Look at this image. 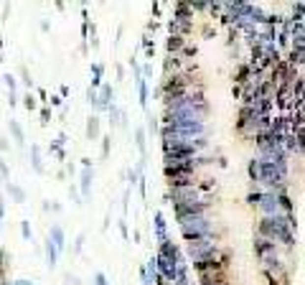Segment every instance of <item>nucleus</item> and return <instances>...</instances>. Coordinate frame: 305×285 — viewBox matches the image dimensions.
<instances>
[{
  "label": "nucleus",
  "instance_id": "6",
  "mask_svg": "<svg viewBox=\"0 0 305 285\" xmlns=\"http://www.w3.org/2000/svg\"><path fill=\"white\" fill-rule=\"evenodd\" d=\"M209 163H214V160H211V158H206V156L176 158V160H165V158H163V173H165V178H168V176H176V173H188V176H196V173L201 171L204 166H209Z\"/></svg>",
  "mask_w": 305,
  "mask_h": 285
},
{
  "label": "nucleus",
  "instance_id": "30",
  "mask_svg": "<svg viewBox=\"0 0 305 285\" xmlns=\"http://www.w3.org/2000/svg\"><path fill=\"white\" fill-rule=\"evenodd\" d=\"M30 163H33V171L43 173V163H41V148L38 145H30Z\"/></svg>",
  "mask_w": 305,
  "mask_h": 285
},
{
  "label": "nucleus",
  "instance_id": "20",
  "mask_svg": "<svg viewBox=\"0 0 305 285\" xmlns=\"http://www.w3.org/2000/svg\"><path fill=\"white\" fill-rule=\"evenodd\" d=\"M188 43V38H181V36H168L165 38V51H168V56H176V54H181V49Z\"/></svg>",
  "mask_w": 305,
  "mask_h": 285
},
{
  "label": "nucleus",
  "instance_id": "37",
  "mask_svg": "<svg viewBox=\"0 0 305 285\" xmlns=\"http://www.w3.org/2000/svg\"><path fill=\"white\" fill-rule=\"evenodd\" d=\"M21 82H23L28 89H33V79H30V74H28V69H26V66H21Z\"/></svg>",
  "mask_w": 305,
  "mask_h": 285
},
{
  "label": "nucleus",
  "instance_id": "23",
  "mask_svg": "<svg viewBox=\"0 0 305 285\" xmlns=\"http://www.w3.org/2000/svg\"><path fill=\"white\" fill-rule=\"evenodd\" d=\"M43 252H46V265H49L51 270L59 265V250H56V245L51 242V239H46V247H43Z\"/></svg>",
  "mask_w": 305,
  "mask_h": 285
},
{
  "label": "nucleus",
  "instance_id": "19",
  "mask_svg": "<svg viewBox=\"0 0 305 285\" xmlns=\"http://www.w3.org/2000/svg\"><path fill=\"white\" fill-rule=\"evenodd\" d=\"M92 178H94V168L84 166V168H82V176H79V181H82V193H79V196H82V199L89 196V191H92Z\"/></svg>",
  "mask_w": 305,
  "mask_h": 285
},
{
  "label": "nucleus",
  "instance_id": "42",
  "mask_svg": "<svg viewBox=\"0 0 305 285\" xmlns=\"http://www.w3.org/2000/svg\"><path fill=\"white\" fill-rule=\"evenodd\" d=\"M262 278L267 280V285H290V280H274V278H270L267 273H262Z\"/></svg>",
  "mask_w": 305,
  "mask_h": 285
},
{
  "label": "nucleus",
  "instance_id": "32",
  "mask_svg": "<svg viewBox=\"0 0 305 285\" xmlns=\"http://www.w3.org/2000/svg\"><path fill=\"white\" fill-rule=\"evenodd\" d=\"M135 145H137V151H140V156H145V130L143 127L135 130Z\"/></svg>",
  "mask_w": 305,
  "mask_h": 285
},
{
  "label": "nucleus",
  "instance_id": "35",
  "mask_svg": "<svg viewBox=\"0 0 305 285\" xmlns=\"http://www.w3.org/2000/svg\"><path fill=\"white\" fill-rule=\"evenodd\" d=\"M143 46H145V56H148V59L155 56V43H150V36L143 38Z\"/></svg>",
  "mask_w": 305,
  "mask_h": 285
},
{
  "label": "nucleus",
  "instance_id": "45",
  "mask_svg": "<svg viewBox=\"0 0 305 285\" xmlns=\"http://www.w3.org/2000/svg\"><path fill=\"white\" fill-rule=\"evenodd\" d=\"M82 247H84V234L76 237V242H74V254H79V252H82Z\"/></svg>",
  "mask_w": 305,
  "mask_h": 285
},
{
  "label": "nucleus",
  "instance_id": "1",
  "mask_svg": "<svg viewBox=\"0 0 305 285\" xmlns=\"http://www.w3.org/2000/svg\"><path fill=\"white\" fill-rule=\"evenodd\" d=\"M163 107L168 117H176V115H186V117H198V120H206L211 107L206 102V89H204V82H198L193 87H188L183 95L178 97H171V99H163Z\"/></svg>",
  "mask_w": 305,
  "mask_h": 285
},
{
  "label": "nucleus",
  "instance_id": "14",
  "mask_svg": "<svg viewBox=\"0 0 305 285\" xmlns=\"http://www.w3.org/2000/svg\"><path fill=\"white\" fill-rule=\"evenodd\" d=\"M198 285H226L229 283V270H209V273H196Z\"/></svg>",
  "mask_w": 305,
  "mask_h": 285
},
{
  "label": "nucleus",
  "instance_id": "4",
  "mask_svg": "<svg viewBox=\"0 0 305 285\" xmlns=\"http://www.w3.org/2000/svg\"><path fill=\"white\" fill-rule=\"evenodd\" d=\"M201 79H198V71L196 69H188V71H181V74H173V77H163L160 87L155 89V95L160 99H171V97H178L183 95L188 87L198 84Z\"/></svg>",
  "mask_w": 305,
  "mask_h": 285
},
{
  "label": "nucleus",
  "instance_id": "28",
  "mask_svg": "<svg viewBox=\"0 0 305 285\" xmlns=\"http://www.w3.org/2000/svg\"><path fill=\"white\" fill-rule=\"evenodd\" d=\"M181 59H183V62H188V64H193V59L198 56V46H196V43H186V46H183L181 49V54H178Z\"/></svg>",
  "mask_w": 305,
  "mask_h": 285
},
{
  "label": "nucleus",
  "instance_id": "39",
  "mask_svg": "<svg viewBox=\"0 0 305 285\" xmlns=\"http://www.w3.org/2000/svg\"><path fill=\"white\" fill-rule=\"evenodd\" d=\"M5 87H8V92H18V82H15V77H10V74H5Z\"/></svg>",
  "mask_w": 305,
  "mask_h": 285
},
{
  "label": "nucleus",
  "instance_id": "3",
  "mask_svg": "<svg viewBox=\"0 0 305 285\" xmlns=\"http://www.w3.org/2000/svg\"><path fill=\"white\" fill-rule=\"evenodd\" d=\"M163 127H168L176 135H186V138H209L206 120H198V117H186V115L168 117V115H163Z\"/></svg>",
  "mask_w": 305,
  "mask_h": 285
},
{
  "label": "nucleus",
  "instance_id": "33",
  "mask_svg": "<svg viewBox=\"0 0 305 285\" xmlns=\"http://www.w3.org/2000/svg\"><path fill=\"white\" fill-rule=\"evenodd\" d=\"M21 234H23L26 242H30V239H33V232H30V222H28V219L21 222Z\"/></svg>",
  "mask_w": 305,
  "mask_h": 285
},
{
  "label": "nucleus",
  "instance_id": "31",
  "mask_svg": "<svg viewBox=\"0 0 305 285\" xmlns=\"http://www.w3.org/2000/svg\"><path fill=\"white\" fill-rule=\"evenodd\" d=\"M10 132H13V138L18 140L21 145H23V140H26V132H23V127H21V123H18V120H10Z\"/></svg>",
  "mask_w": 305,
  "mask_h": 285
},
{
  "label": "nucleus",
  "instance_id": "50",
  "mask_svg": "<svg viewBox=\"0 0 305 285\" xmlns=\"http://www.w3.org/2000/svg\"><path fill=\"white\" fill-rule=\"evenodd\" d=\"M8 102H10V107H15V104H18V92H10V99Z\"/></svg>",
  "mask_w": 305,
  "mask_h": 285
},
{
  "label": "nucleus",
  "instance_id": "38",
  "mask_svg": "<svg viewBox=\"0 0 305 285\" xmlns=\"http://www.w3.org/2000/svg\"><path fill=\"white\" fill-rule=\"evenodd\" d=\"M49 151L59 158V160H66V153H64V148H61V145H56V143H51V148H49Z\"/></svg>",
  "mask_w": 305,
  "mask_h": 285
},
{
  "label": "nucleus",
  "instance_id": "25",
  "mask_svg": "<svg viewBox=\"0 0 305 285\" xmlns=\"http://www.w3.org/2000/svg\"><path fill=\"white\" fill-rule=\"evenodd\" d=\"M173 16H176V18H188V21H193V8H191V3H176V5H173Z\"/></svg>",
  "mask_w": 305,
  "mask_h": 285
},
{
  "label": "nucleus",
  "instance_id": "18",
  "mask_svg": "<svg viewBox=\"0 0 305 285\" xmlns=\"http://www.w3.org/2000/svg\"><path fill=\"white\" fill-rule=\"evenodd\" d=\"M49 239L56 245V250H59V252H64V250H66V232L61 229L59 224H54V227L49 229Z\"/></svg>",
  "mask_w": 305,
  "mask_h": 285
},
{
  "label": "nucleus",
  "instance_id": "17",
  "mask_svg": "<svg viewBox=\"0 0 305 285\" xmlns=\"http://www.w3.org/2000/svg\"><path fill=\"white\" fill-rule=\"evenodd\" d=\"M232 79H234V87H244L249 79H252V69H249V64L247 62H242V64H237V69H234V74H232Z\"/></svg>",
  "mask_w": 305,
  "mask_h": 285
},
{
  "label": "nucleus",
  "instance_id": "52",
  "mask_svg": "<svg viewBox=\"0 0 305 285\" xmlns=\"http://www.w3.org/2000/svg\"><path fill=\"white\" fill-rule=\"evenodd\" d=\"M120 232H122V237L127 239V224H125V222H120Z\"/></svg>",
  "mask_w": 305,
  "mask_h": 285
},
{
  "label": "nucleus",
  "instance_id": "21",
  "mask_svg": "<svg viewBox=\"0 0 305 285\" xmlns=\"http://www.w3.org/2000/svg\"><path fill=\"white\" fill-rule=\"evenodd\" d=\"M176 285H191V275H188V262L186 260H178V267H176Z\"/></svg>",
  "mask_w": 305,
  "mask_h": 285
},
{
  "label": "nucleus",
  "instance_id": "41",
  "mask_svg": "<svg viewBox=\"0 0 305 285\" xmlns=\"http://www.w3.org/2000/svg\"><path fill=\"white\" fill-rule=\"evenodd\" d=\"M148 132H150V135L158 132V120L152 117V115H148Z\"/></svg>",
  "mask_w": 305,
  "mask_h": 285
},
{
  "label": "nucleus",
  "instance_id": "26",
  "mask_svg": "<svg viewBox=\"0 0 305 285\" xmlns=\"http://www.w3.org/2000/svg\"><path fill=\"white\" fill-rule=\"evenodd\" d=\"M135 84H137V95H140V107H143V110H148V99H150V92H148V82L140 77V79H135Z\"/></svg>",
  "mask_w": 305,
  "mask_h": 285
},
{
  "label": "nucleus",
  "instance_id": "9",
  "mask_svg": "<svg viewBox=\"0 0 305 285\" xmlns=\"http://www.w3.org/2000/svg\"><path fill=\"white\" fill-rule=\"evenodd\" d=\"M211 206H214V201H183V204H173V212H176V219H183V217L209 214Z\"/></svg>",
  "mask_w": 305,
  "mask_h": 285
},
{
  "label": "nucleus",
  "instance_id": "24",
  "mask_svg": "<svg viewBox=\"0 0 305 285\" xmlns=\"http://www.w3.org/2000/svg\"><path fill=\"white\" fill-rule=\"evenodd\" d=\"M87 138L89 140H97L99 138V117L97 115H89L87 117Z\"/></svg>",
  "mask_w": 305,
  "mask_h": 285
},
{
  "label": "nucleus",
  "instance_id": "8",
  "mask_svg": "<svg viewBox=\"0 0 305 285\" xmlns=\"http://www.w3.org/2000/svg\"><path fill=\"white\" fill-rule=\"evenodd\" d=\"M165 201L168 204H183V201H214V193L198 191V186H178V189H168L165 191Z\"/></svg>",
  "mask_w": 305,
  "mask_h": 285
},
{
  "label": "nucleus",
  "instance_id": "36",
  "mask_svg": "<svg viewBox=\"0 0 305 285\" xmlns=\"http://www.w3.org/2000/svg\"><path fill=\"white\" fill-rule=\"evenodd\" d=\"M51 123V107L49 104H43L41 107V125H49Z\"/></svg>",
  "mask_w": 305,
  "mask_h": 285
},
{
  "label": "nucleus",
  "instance_id": "13",
  "mask_svg": "<svg viewBox=\"0 0 305 285\" xmlns=\"http://www.w3.org/2000/svg\"><path fill=\"white\" fill-rule=\"evenodd\" d=\"M193 31V21L188 18H171L168 21V36H181V38H188Z\"/></svg>",
  "mask_w": 305,
  "mask_h": 285
},
{
  "label": "nucleus",
  "instance_id": "51",
  "mask_svg": "<svg viewBox=\"0 0 305 285\" xmlns=\"http://www.w3.org/2000/svg\"><path fill=\"white\" fill-rule=\"evenodd\" d=\"M3 217H5V199L0 196V219H3Z\"/></svg>",
  "mask_w": 305,
  "mask_h": 285
},
{
  "label": "nucleus",
  "instance_id": "16",
  "mask_svg": "<svg viewBox=\"0 0 305 285\" xmlns=\"http://www.w3.org/2000/svg\"><path fill=\"white\" fill-rule=\"evenodd\" d=\"M155 257H163V260H171V262H178L181 260V250L173 239H165V242L158 245V254Z\"/></svg>",
  "mask_w": 305,
  "mask_h": 285
},
{
  "label": "nucleus",
  "instance_id": "34",
  "mask_svg": "<svg viewBox=\"0 0 305 285\" xmlns=\"http://www.w3.org/2000/svg\"><path fill=\"white\" fill-rule=\"evenodd\" d=\"M23 107H26L28 112H33V110L38 107V104H36V97L30 95V92H28V95H23Z\"/></svg>",
  "mask_w": 305,
  "mask_h": 285
},
{
  "label": "nucleus",
  "instance_id": "54",
  "mask_svg": "<svg viewBox=\"0 0 305 285\" xmlns=\"http://www.w3.org/2000/svg\"><path fill=\"white\" fill-rule=\"evenodd\" d=\"M8 151V140H0V153H5Z\"/></svg>",
  "mask_w": 305,
  "mask_h": 285
},
{
  "label": "nucleus",
  "instance_id": "29",
  "mask_svg": "<svg viewBox=\"0 0 305 285\" xmlns=\"http://www.w3.org/2000/svg\"><path fill=\"white\" fill-rule=\"evenodd\" d=\"M92 89H99V84H102V77H104V64H92Z\"/></svg>",
  "mask_w": 305,
  "mask_h": 285
},
{
  "label": "nucleus",
  "instance_id": "12",
  "mask_svg": "<svg viewBox=\"0 0 305 285\" xmlns=\"http://www.w3.org/2000/svg\"><path fill=\"white\" fill-rule=\"evenodd\" d=\"M188 69H196V64H188L176 54V56H165L163 62V77H173V74H181V71H188Z\"/></svg>",
  "mask_w": 305,
  "mask_h": 285
},
{
  "label": "nucleus",
  "instance_id": "7",
  "mask_svg": "<svg viewBox=\"0 0 305 285\" xmlns=\"http://www.w3.org/2000/svg\"><path fill=\"white\" fill-rule=\"evenodd\" d=\"M221 245H219V234H209V237H201V239H191V242H186V257L188 262H198L209 257V254H214Z\"/></svg>",
  "mask_w": 305,
  "mask_h": 285
},
{
  "label": "nucleus",
  "instance_id": "40",
  "mask_svg": "<svg viewBox=\"0 0 305 285\" xmlns=\"http://www.w3.org/2000/svg\"><path fill=\"white\" fill-rule=\"evenodd\" d=\"M87 102L92 104V110H97V89H87Z\"/></svg>",
  "mask_w": 305,
  "mask_h": 285
},
{
  "label": "nucleus",
  "instance_id": "5",
  "mask_svg": "<svg viewBox=\"0 0 305 285\" xmlns=\"http://www.w3.org/2000/svg\"><path fill=\"white\" fill-rule=\"evenodd\" d=\"M214 227H216V224H214L211 214H198V217H183V219H178L181 237L186 239V242L214 234Z\"/></svg>",
  "mask_w": 305,
  "mask_h": 285
},
{
  "label": "nucleus",
  "instance_id": "44",
  "mask_svg": "<svg viewBox=\"0 0 305 285\" xmlns=\"http://www.w3.org/2000/svg\"><path fill=\"white\" fill-rule=\"evenodd\" d=\"M69 196H71V201L82 204V196H79V189H76V186H71V189H69Z\"/></svg>",
  "mask_w": 305,
  "mask_h": 285
},
{
  "label": "nucleus",
  "instance_id": "43",
  "mask_svg": "<svg viewBox=\"0 0 305 285\" xmlns=\"http://www.w3.org/2000/svg\"><path fill=\"white\" fill-rule=\"evenodd\" d=\"M94 285H110V280L104 273H94Z\"/></svg>",
  "mask_w": 305,
  "mask_h": 285
},
{
  "label": "nucleus",
  "instance_id": "27",
  "mask_svg": "<svg viewBox=\"0 0 305 285\" xmlns=\"http://www.w3.org/2000/svg\"><path fill=\"white\" fill-rule=\"evenodd\" d=\"M5 191L10 193V199H13L15 204H23V201H26V191H23L21 186H15V184L8 181V184H5Z\"/></svg>",
  "mask_w": 305,
  "mask_h": 285
},
{
  "label": "nucleus",
  "instance_id": "48",
  "mask_svg": "<svg viewBox=\"0 0 305 285\" xmlns=\"http://www.w3.org/2000/svg\"><path fill=\"white\" fill-rule=\"evenodd\" d=\"M110 140L112 138H102V156L107 158V153H110Z\"/></svg>",
  "mask_w": 305,
  "mask_h": 285
},
{
  "label": "nucleus",
  "instance_id": "22",
  "mask_svg": "<svg viewBox=\"0 0 305 285\" xmlns=\"http://www.w3.org/2000/svg\"><path fill=\"white\" fill-rule=\"evenodd\" d=\"M155 239H158V245L165 242V239H171L168 237V224H165V217L160 212H155Z\"/></svg>",
  "mask_w": 305,
  "mask_h": 285
},
{
  "label": "nucleus",
  "instance_id": "2",
  "mask_svg": "<svg viewBox=\"0 0 305 285\" xmlns=\"http://www.w3.org/2000/svg\"><path fill=\"white\" fill-rule=\"evenodd\" d=\"M295 214H277V217H262L257 222V234L270 239L274 245H282L285 250L295 247Z\"/></svg>",
  "mask_w": 305,
  "mask_h": 285
},
{
  "label": "nucleus",
  "instance_id": "10",
  "mask_svg": "<svg viewBox=\"0 0 305 285\" xmlns=\"http://www.w3.org/2000/svg\"><path fill=\"white\" fill-rule=\"evenodd\" d=\"M257 158L270 166H287L290 156L285 153V148H265V151H257Z\"/></svg>",
  "mask_w": 305,
  "mask_h": 285
},
{
  "label": "nucleus",
  "instance_id": "49",
  "mask_svg": "<svg viewBox=\"0 0 305 285\" xmlns=\"http://www.w3.org/2000/svg\"><path fill=\"white\" fill-rule=\"evenodd\" d=\"M0 176H3V181L8 184V166H5V160H0Z\"/></svg>",
  "mask_w": 305,
  "mask_h": 285
},
{
  "label": "nucleus",
  "instance_id": "55",
  "mask_svg": "<svg viewBox=\"0 0 305 285\" xmlns=\"http://www.w3.org/2000/svg\"><path fill=\"white\" fill-rule=\"evenodd\" d=\"M226 285H232V283H226Z\"/></svg>",
  "mask_w": 305,
  "mask_h": 285
},
{
  "label": "nucleus",
  "instance_id": "47",
  "mask_svg": "<svg viewBox=\"0 0 305 285\" xmlns=\"http://www.w3.org/2000/svg\"><path fill=\"white\" fill-rule=\"evenodd\" d=\"M66 140H69V135H66V132H59L54 143H56V145H61V148H64V143H66Z\"/></svg>",
  "mask_w": 305,
  "mask_h": 285
},
{
  "label": "nucleus",
  "instance_id": "46",
  "mask_svg": "<svg viewBox=\"0 0 305 285\" xmlns=\"http://www.w3.org/2000/svg\"><path fill=\"white\" fill-rule=\"evenodd\" d=\"M36 95H38V99H41L43 104H49V92H46L43 87H38V89H36Z\"/></svg>",
  "mask_w": 305,
  "mask_h": 285
},
{
  "label": "nucleus",
  "instance_id": "15",
  "mask_svg": "<svg viewBox=\"0 0 305 285\" xmlns=\"http://www.w3.org/2000/svg\"><path fill=\"white\" fill-rule=\"evenodd\" d=\"M115 104V87L112 84H102L97 89V110L99 112H107Z\"/></svg>",
  "mask_w": 305,
  "mask_h": 285
},
{
  "label": "nucleus",
  "instance_id": "11",
  "mask_svg": "<svg viewBox=\"0 0 305 285\" xmlns=\"http://www.w3.org/2000/svg\"><path fill=\"white\" fill-rule=\"evenodd\" d=\"M252 250L257 254V260H265V257H272V254H280V247L277 245L270 242V239H265V237H259V234H254Z\"/></svg>",
  "mask_w": 305,
  "mask_h": 285
},
{
  "label": "nucleus",
  "instance_id": "53",
  "mask_svg": "<svg viewBox=\"0 0 305 285\" xmlns=\"http://www.w3.org/2000/svg\"><path fill=\"white\" fill-rule=\"evenodd\" d=\"M10 285H33V280H15V283H10Z\"/></svg>",
  "mask_w": 305,
  "mask_h": 285
}]
</instances>
